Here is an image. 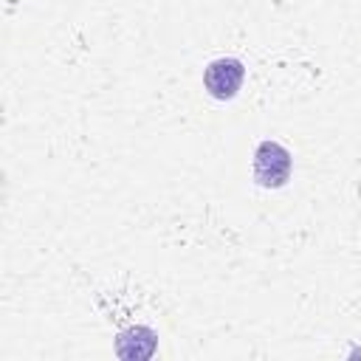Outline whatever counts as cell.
<instances>
[{
	"label": "cell",
	"mask_w": 361,
	"mask_h": 361,
	"mask_svg": "<svg viewBox=\"0 0 361 361\" xmlns=\"http://www.w3.org/2000/svg\"><path fill=\"white\" fill-rule=\"evenodd\" d=\"M254 178L268 189L285 186L290 178V152L276 141H262L254 152Z\"/></svg>",
	"instance_id": "obj_1"
},
{
	"label": "cell",
	"mask_w": 361,
	"mask_h": 361,
	"mask_svg": "<svg viewBox=\"0 0 361 361\" xmlns=\"http://www.w3.org/2000/svg\"><path fill=\"white\" fill-rule=\"evenodd\" d=\"M243 76H245V68L240 59L234 56H220V59H212L206 65V73H203V85L206 90L214 96V99H231L240 85H243Z\"/></svg>",
	"instance_id": "obj_2"
}]
</instances>
